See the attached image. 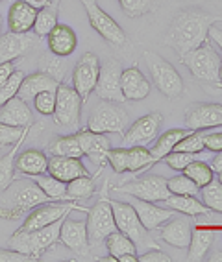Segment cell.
<instances>
[{
  "label": "cell",
  "instance_id": "obj_1",
  "mask_svg": "<svg viewBox=\"0 0 222 262\" xmlns=\"http://www.w3.org/2000/svg\"><path fill=\"white\" fill-rule=\"evenodd\" d=\"M215 23H222V17H213L198 8H185L174 15L167 30L165 42L178 56L198 48L209 39V28Z\"/></svg>",
  "mask_w": 222,
  "mask_h": 262
},
{
  "label": "cell",
  "instance_id": "obj_2",
  "mask_svg": "<svg viewBox=\"0 0 222 262\" xmlns=\"http://www.w3.org/2000/svg\"><path fill=\"white\" fill-rule=\"evenodd\" d=\"M47 202H52V200L39 188L35 181H30V179L13 181L0 194V218L17 220L24 212H30L33 207Z\"/></svg>",
  "mask_w": 222,
  "mask_h": 262
},
{
  "label": "cell",
  "instance_id": "obj_3",
  "mask_svg": "<svg viewBox=\"0 0 222 262\" xmlns=\"http://www.w3.org/2000/svg\"><path fill=\"white\" fill-rule=\"evenodd\" d=\"M187 69L191 71V74L208 87V93L211 94H222V85L218 72H220V56L217 54V50L213 48V45L209 41L202 42L198 48L187 52L180 57Z\"/></svg>",
  "mask_w": 222,
  "mask_h": 262
},
{
  "label": "cell",
  "instance_id": "obj_4",
  "mask_svg": "<svg viewBox=\"0 0 222 262\" xmlns=\"http://www.w3.org/2000/svg\"><path fill=\"white\" fill-rule=\"evenodd\" d=\"M63 220H65V216L56 220L54 224L45 225V227L35 231L17 229L11 234L8 248L15 249V251L19 253H24V255L32 257L33 260H37L43 253H47L52 246H56L59 242V229H62Z\"/></svg>",
  "mask_w": 222,
  "mask_h": 262
},
{
  "label": "cell",
  "instance_id": "obj_5",
  "mask_svg": "<svg viewBox=\"0 0 222 262\" xmlns=\"http://www.w3.org/2000/svg\"><path fill=\"white\" fill-rule=\"evenodd\" d=\"M143 56H145V63H147L156 89L170 100L180 98L184 94V80H181L180 72L174 69V65L156 52L147 50Z\"/></svg>",
  "mask_w": 222,
  "mask_h": 262
},
{
  "label": "cell",
  "instance_id": "obj_6",
  "mask_svg": "<svg viewBox=\"0 0 222 262\" xmlns=\"http://www.w3.org/2000/svg\"><path fill=\"white\" fill-rule=\"evenodd\" d=\"M111 209H113V218L117 231L124 233L126 236L135 242V246L139 248H157L156 244L150 240L148 229L141 224L137 212L133 211V207L128 202H117V200H109Z\"/></svg>",
  "mask_w": 222,
  "mask_h": 262
},
{
  "label": "cell",
  "instance_id": "obj_7",
  "mask_svg": "<svg viewBox=\"0 0 222 262\" xmlns=\"http://www.w3.org/2000/svg\"><path fill=\"white\" fill-rule=\"evenodd\" d=\"M108 164L113 168L115 173H137L145 172L156 164L150 150L145 146H120V148H109L108 150Z\"/></svg>",
  "mask_w": 222,
  "mask_h": 262
},
{
  "label": "cell",
  "instance_id": "obj_8",
  "mask_svg": "<svg viewBox=\"0 0 222 262\" xmlns=\"http://www.w3.org/2000/svg\"><path fill=\"white\" fill-rule=\"evenodd\" d=\"M80 2L84 4L85 11H87V19H89L91 28L95 30L106 42H109V45H113L117 48H123L130 45V41L126 37V32L120 28V24L113 17H109L96 4V0H80Z\"/></svg>",
  "mask_w": 222,
  "mask_h": 262
},
{
  "label": "cell",
  "instance_id": "obj_9",
  "mask_svg": "<svg viewBox=\"0 0 222 262\" xmlns=\"http://www.w3.org/2000/svg\"><path fill=\"white\" fill-rule=\"evenodd\" d=\"M87 238H89V246L95 248L104 242L106 236L109 233L117 231V225H115L113 218V209H111V203H109L108 198H102L100 202H96L95 205L87 209Z\"/></svg>",
  "mask_w": 222,
  "mask_h": 262
},
{
  "label": "cell",
  "instance_id": "obj_10",
  "mask_svg": "<svg viewBox=\"0 0 222 262\" xmlns=\"http://www.w3.org/2000/svg\"><path fill=\"white\" fill-rule=\"evenodd\" d=\"M82 107L84 100L76 93L74 87H69L65 83H59L56 89V107H54V122L57 126L74 129L80 124Z\"/></svg>",
  "mask_w": 222,
  "mask_h": 262
},
{
  "label": "cell",
  "instance_id": "obj_11",
  "mask_svg": "<svg viewBox=\"0 0 222 262\" xmlns=\"http://www.w3.org/2000/svg\"><path fill=\"white\" fill-rule=\"evenodd\" d=\"M72 211H84L87 212V209L82 205H78L76 202H47L41 205L33 207L30 214L26 216V220L23 222L19 229L21 231H35L41 229L45 225L54 224L56 220L63 218V216L71 214Z\"/></svg>",
  "mask_w": 222,
  "mask_h": 262
},
{
  "label": "cell",
  "instance_id": "obj_12",
  "mask_svg": "<svg viewBox=\"0 0 222 262\" xmlns=\"http://www.w3.org/2000/svg\"><path fill=\"white\" fill-rule=\"evenodd\" d=\"M128 115L126 111L113 105V102H104L96 105L91 113L89 120H87V129L95 131V133H124Z\"/></svg>",
  "mask_w": 222,
  "mask_h": 262
},
{
  "label": "cell",
  "instance_id": "obj_13",
  "mask_svg": "<svg viewBox=\"0 0 222 262\" xmlns=\"http://www.w3.org/2000/svg\"><path fill=\"white\" fill-rule=\"evenodd\" d=\"M120 194H130L133 198L145 200V202L152 203H161L163 200L170 196V190L167 187V179L163 176H147L137 181L126 183L123 187L115 188Z\"/></svg>",
  "mask_w": 222,
  "mask_h": 262
},
{
  "label": "cell",
  "instance_id": "obj_14",
  "mask_svg": "<svg viewBox=\"0 0 222 262\" xmlns=\"http://www.w3.org/2000/svg\"><path fill=\"white\" fill-rule=\"evenodd\" d=\"M120 74H123V67L117 59H109L104 65H100L98 81L95 85V93L100 100L113 103L126 102L120 87Z\"/></svg>",
  "mask_w": 222,
  "mask_h": 262
},
{
  "label": "cell",
  "instance_id": "obj_15",
  "mask_svg": "<svg viewBox=\"0 0 222 262\" xmlns=\"http://www.w3.org/2000/svg\"><path fill=\"white\" fill-rule=\"evenodd\" d=\"M100 74V59L96 54L93 52H85L84 56L78 59L72 72V87L76 89V93L80 94V98L84 100V103L87 102L89 94L95 91V85L98 81Z\"/></svg>",
  "mask_w": 222,
  "mask_h": 262
},
{
  "label": "cell",
  "instance_id": "obj_16",
  "mask_svg": "<svg viewBox=\"0 0 222 262\" xmlns=\"http://www.w3.org/2000/svg\"><path fill=\"white\" fill-rule=\"evenodd\" d=\"M163 124L161 113H148L137 118L132 126L123 133V146H147L156 141L159 127Z\"/></svg>",
  "mask_w": 222,
  "mask_h": 262
},
{
  "label": "cell",
  "instance_id": "obj_17",
  "mask_svg": "<svg viewBox=\"0 0 222 262\" xmlns=\"http://www.w3.org/2000/svg\"><path fill=\"white\" fill-rule=\"evenodd\" d=\"M59 242L67 249H71L80 258H87L91 253L89 238H87V225L84 220H74L67 214L59 229Z\"/></svg>",
  "mask_w": 222,
  "mask_h": 262
},
{
  "label": "cell",
  "instance_id": "obj_18",
  "mask_svg": "<svg viewBox=\"0 0 222 262\" xmlns=\"http://www.w3.org/2000/svg\"><path fill=\"white\" fill-rule=\"evenodd\" d=\"M185 127L189 129L222 127V103H193L185 113Z\"/></svg>",
  "mask_w": 222,
  "mask_h": 262
},
{
  "label": "cell",
  "instance_id": "obj_19",
  "mask_svg": "<svg viewBox=\"0 0 222 262\" xmlns=\"http://www.w3.org/2000/svg\"><path fill=\"white\" fill-rule=\"evenodd\" d=\"M76 139L80 142V148L84 151V155H87L95 164H98V172L108 164V150L109 146L108 137L102 133H95L91 129H80L76 131Z\"/></svg>",
  "mask_w": 222,
  "mask_h": 262
},
{
  "label": "cell",
  "instance_id": "obj_20",
  "mask_svg": "<svg viewBox=\"0 0 222 262\" xmlns=\"http://www.w3.org/2000/svg\"><path fill=\"white\" fill-rule=\"evenodd\" d=\"M191 233H193V222L189 220V216H178L176 212L170 220L161 225L159 236L163 238V242H167L172 248L187 249L191 242Z\"/></svg>",
  "mask_w": 222,
  "mask_h": 262
},
{
  "label": "cell",
  "instance_id": "obj_21",
  "mask_svg": "<svg viewBox=\"0 0 222 262\" xmlns=\"http://www.w3.org/2000/svg\"><path fill=\"white\" fill-rule=\"evenodd\" d=\"M35 37H37L35 33L32 35V33L15 32H8L4 35H0V65L26 56L35 47V41H37Z\"/></svg>",
  "mask_w": 222,
  "mask_h": 262
},
{
  "label": "cell",
  "instance_id": "obj_22",
  "mask_svg": "<svg viewBox=\"0 0 222 262\" xmlns=\"http://www.w3.org/2000/svg\"><path fill=\"white\" fill-rule=\"evenodd\" d=\"M128 203L133 207V211L137 212L141 224L148 231H156L157 227H161L167 220H170L176 214V211H172V209L157 207L156 203L145 202V200H139V198H133V196L128 200Z\"/></svg>",
  "mask_w": 222,
  "mask_h": 262
},
{
  "label": "cell",
  "instance_id": "obj_23",
  "mask_svg": "<svg viewBox=\"0 0 222 262\" xmlns=\"http://www.w3.org/2000/svg\"><path fill=\"white\" fill-rule=\"evenodd\" d=\"M47 173L63 183H69L80 176H89L85 164L80 157H62V155H50L48 157Z\"/></svg>",
  "mask_w": 222,
  "mask_h": 262
},
{
  "label": "cell",
  "instance_id": "obj_24",
  "mask_svg": "<svg viewBox=\"0 0 222 262\" xmlns=\"http://www.w3.org/2000/svg\"><path fill=\"white\" fill-rule=\"evenodd\" d=\"M120 87H123L124 100L128 102H139L150 94V81L143 74L139 67L123 69L120 74Z\"/></svg>",
  "mask_w": 222,
  "mask_h": 262
},
{
  "label": "cell",
  "instance_id": "obj_25",
  "mask_svg": "<svg viewBox=\"0 0 222 262\" xmlns=\"http://www.w3.org/2000/svg\"><path fill=\"white\" fill-rule=\"evenodd\" d=\"M215 242V229L208 224H196L193 225L191 233V242L187 246V260L200 262L206 258L208 251L211 249Z\"/></svg>",
  "mask_w": 222,
  "mask_h": 262
},
{
  "label": "cell",
  "instance_id": "obj_26",
  "mask_svg": "<svg viewBox=\"0 0 222 262\" xmlns=\"http://www.w3.org/2000/svg\"><path fill=\"white\" fill-rule=\"evenodd\" d=\"M48 39V50L52 52L56 57H67L71 56L72 52L78 47V37H76V32L67 26V24H59L52 28V32L47 35Z\"/></svg>",
  "mask_w": 222,
  "mask_h": 262
},
{
  "label": "cell",
  "instance_id": "obj_27",
  "mask_svg": "<svg viewBox=\"0 0 222 262\" xmlns=\"http://www.w3.org/2000/svg\"><path fill=\"white\" fill-rule=\"evenodd\" d=\"M57 85H59V80H56L52 74H48V72H33V74L24 76L17 96L28 103L35 98V94L43 93V91H54L57 89Z\"/></svg>",
  "mask_w": 222,
  "mask_h": 262
},
{
  "label": "cell",
  "instance_id": "obj_28",
  "mask_svg": "<svg viewBox=\"0 0 222 262\" xmlns=\"http://www.w3.org/2000/svg\"><path fill=\"white\" fill-rule=\"evenodd\" d=\"M35 17H37V10L30 6L24 0H17L10 6L8 11V24H10V32L15 33H28L33 30L35 24Z\"/></svg>",
  "mask_w": 222,
  "mask_h": 262
},
{
  "label": "cell",
  "instance_id": "obj_29",
  "mask_svg": "<svg viewBox=\"0 0 222 262\" xmlns=\"http://www.w3.org/2000/svg\"><path fill=\"white\" fill-rule=\"evenodd\" d=\"M0 122L10 124V126L26 127V126H32L33 117L28 103L24 102L23 98H19V96H15V98H11L10 102H6L0 107Z\"/></svg>",
  "mask_w": 222,
  "mask_h": 262
},
{
  "label": "cell",
  "instance_id": "obj_30",
  "mask_svg": "<svg viewBox=\"0 0 222 262\" xmlns=\"http://www.w3.org/2000/svg\"><path fill=\"white\" fill-rule=\"evenodd\" d=\"M47 166L48 157L41 150H35V148H30V150H24L21 155H15V170H19L21 173L28 176V178L45 173Z\"/></svg>",
  "mask_w": 222,
  "mask_h": 262
},
{
  "label": "cell",
  "instance_id": "obj_31",
  "mask_svg": "<svg viewBox=\"0 0 222 262\" xmlns=\"http://www.w3.org/2000/svg\"><path fill=\"white\" fill-rule=\"evenodd\" d=\"M163 207L172 209V211L180 212L185 216H206L209 214V209L204 205L196 196H178V194H170L167 200H163Z\"/></svg>",
  "mask_w": 222,
  "mask_h": 262
},
{
  "label": "cell",
  "instance_id": "obj_32",
  "mask_svg": "<svg viewBox=\"0 0 222 262\" xmlns=\"http://www.w3.org/2000/svg\"><path fill=\"white\" fill-rule=\"evenodd\" d=\"M191 131H193V129H189V127H187V129L174 127V129H169V131H165L163 135L157 137L156 144L152 146V150H150L154 161H156V163H157V161H163V157L174 150L176 144H178V142H180L185 135H189Z\"/></svg>",
  "mask_w": 222,
  "mask_h": 262
},
{
  "label": "cell",
  "instance_id": "obj_33",
  "mask_svg": "<svg viewBox=\"0 0 222 262\" xmlns=\"http://www.w3.org/2000/svg\"><path fill=\"white\" fill-rule=\"evenodd\" d=\"M57 10H59V0H52L50 4L37 10V17L33 24V33L37 37H47L52 32V28L57 24Z\"/></svg>",
  "mask_w": 222,
  "mask_h": 262
},
{
  "label": "cell",
  "instance_id": "obj_34",
  "mask_svg": "<svg viewBox=\"0 0 222 262\" xmlns=\"http://www.w3.org/2000/svg\"><path fill=\"white\" fill-rule=\"evenodd\" d=\"M96 190L95 178L91 176H80L67 183V200L69 202H84L89 200Z\"/></svg>",
  "mask_w": 222,
  "mask_h": 262
},
{
  "label": "cell",
  "instance_id": "obj_35",
  "mask_svg": "<svg viewBox=\"0 0 222 262\" xmlns=\"http://www.w3.org/2000/svg\"><path fill=\"white\" fill-rule=\"evenodd\" d=\"M104 242H106V248H108L109 255L115 257L117 260L123 257V255H126V253L137 255V246H135V242H133L130 236H126L124 233H120V231L109 233Z\"/></svg>",
  "mask_w": 222,
  "mask_h": 262
},
{
  "label": "cell",
  "instance_id": "obj_36",
  "mask_svg": "<svg viewBox=\"0 0 222 262\" xmlns=\"http://www.w3.org/2000/svg\"><path fill=\"white\" fill-rule=\"evenodd\" d=\"M33 181L37 183L39 188H41L52 202H69V200H67V183L52 178V176L47 172L39 173V176H33Z\"/></svg>",
  "mask_w": 222,
  "mask_h": 262
},
{
  "label": "cell",
  "instance_id": "obj_37",
  "mask_svg": "<svg viewBox=\"0 0 222 262\" xmlns=\"http://www.w3.org/2000/svg\"><path fill=\"white\" fill-rule=\"evenodd\" d=\"M24 141H26V135L21 137L4 157H0V194L15 181V155H17V150L23 146Z\"/></svg>",
  "mask_w": 222,
  "mask_h": 262
},
{
  "label": "cell",
  "instance_id": "obj_38",
  "mask_svg": "<svg viewBox=\"0 0 222 262\" xmlns=\"http://www.w3.org/2000/svg\"><path fill=\"white\" fill-rule=\"evenodd\" d=\"M48 154L50 155H62V157H80L84 155L80 148V142L76 139V133L72 135H62L54 139L48 144Z\"/></svg>",
  "mask_w": 222,
  "mask_h": 262
},
{
  "label": "cell",
  "instance_id": "obj_39",
  "mask_svg": "<svg viewBox=\"0 0 222 262\" xmlns=\"http://www.w3.org/2000/svg\"><path fill=\"white\" fill-rule=\"evenodd\" d=\"M202 194V203L208 207L211 212H220L222 214V181L218 178H213L208 185L200 188Z\"/></svg>",
  "mask_w": 222,
  "mask_h": 262
},
{
  "label": "cell",
  "instance_id": "obj_40",
  "mask_svg": "<svg viewBox=\"0 0 222 262\" xmlns=\"http://www.w3.org/2000/svg\"><path fill=\"white\" fill-rule=\"evenodd\" d=\"M181 172L189 179H193L200 188H202L204 185H208V183L215 178V172H213L211 164H208L206 161H200V159H194L193 163L187 164Z\"/></svg>",
  "mask_w": 222,
  "mask_h": 262
},
{
  "label": "cell",
  "instance_id": "obj_41",
  "mask_svg": "<svg viewBox=\"0 0 222 262\" xmlns=\"http://www.w3.org/2000/svg\"><path fill=\"white\" fill-rule=\"evenodd\" d=\"M167 187H169L170 194H178V196H198L200 194V187L185 173L167 179Z\"/></svg>",
  "mask_w": 222,
  "mask_h": 262
},
{
  "label": "cell",
  "instance_id": "obj_42",
  "mask_svg": "<svg viewBox=\"0 0 222 262\" xmlns=\"http://www.w3.org/2000/svg\"><path fill=\"white\" fill-rule=\"evenodd\" d=\"M118 2L130 19L143 17V15L154 11V8H156V0H118Z\"/></svg>",
  "mask_w": 222,
  "mask_h": 262
},
{
  "label": "cell",
  "instance_id": "obj_43",
  "mask_svg": "<svg viewBox=\"0 0 222 262\" xmlns=\"http://www.w3.org/2000/svg\"><path fill=\"white\" fill-rule=\"evenodd\" d=\"M24 80V74L21 71H13L10 76H8V80L4 83L0 85V107L4 105L6 102H10L11 98L17 96L19 93V87Z\"/></svg>",
  "mask_w": 222,
  "mask_h": 262
},
{
  "label": "cell",
  "instance_id": "obj_44",
  "mask_svg": "<svg viewBox=\"0 0 222 262\" xmlns=\"http://www.w3.org/2000/svg\"><path fill=\"white\" fill-rule=\"evenodd\" d=\"M174 150L187 151V154H200V151H206V148H204V129H193L189 135H185L184 139L176 144Z\"/></svg>",
  "mask_w": 222,
  "mask_h": 262
},
{
  "label": "cell",
  "instance_id": "obj_45",
  "mask_svg": "<svg viewBox=\"0 0 222 262\" xmlns=\"http://www.w3.org/2000/svg\"><path fill=\"white\" fill-rule=\"evenodd\" d=\"M32 102L35 111L45 115V117H50V115H54V107H56V89L43 91V93L35 94V98Z\"/></svg>",
  "mask_w": 222,
  "mask_h": 262
},
{
  "label": "cell",
  "instance_id": "obj_46",
  "mask_svg": "<svg viewBox=\"0 0 222 262\" xmlns=\"http://www.w3.org/2000/svg\"><path fill=\"white\" fill-rule=\"evenodd\" d=\"M28 133H30V126L17 127V126H10V124L0 122V146H13L21 137L28 135Z\"/></svg>",
  "mask_w": 222,
  "mask_h": 262
},
{
  "label": "cell",
  "instance_id": "obj_47",
  "mask_svg": "<svg viewBox=\"0 0 222 262\" xmlns=\"http://www.w3.org/2000/svg\"><path fill=\"white\" fill-rule=\"evenodd\" d=\"M196 155H198V154H187V151L172 150L170 154H167L165 157H163V161H165V164L169 166V168L176 170V172H181L187 164L193 163L194 159H198Z\"/></svg>",
  "mask_w": 222,
  "mask_h": 262
},
{
  "label": "cell",
  "instance_id": "obj_48",
  "mask_svg": "<svg viewBox=\"0 0 222 262\" xmlns=\"http://www.w3.org/2000/svg\"><path fill=\"white\" fill-rule=\"evenodd\" d=\"M204 148L213 154L222 151V131H204Z\"/></svg>",
  "mask_w": 222,
  "mask_h": 262
},
{
  "label": "cell",
  "instance_id": "obj_49",
  "mask_svg": "<svg viewBox=\"0 0 222 262\" xmlns=\"http://www.w3.org/2000/svg\"><path fill=\"white\" fill-rule=\"evenodd\" d=\"M33 260L32 257L24 255V253L15 251V249H0V262H30Z\"/></svg>",
  "mask_w": 222,
  "mask_h": 262
},
{
  "label": "cell",
  "instance_id": "obj_50",
  "mask_svg": "<svg viewBox=\"0 0 222 262\" xmlns=\"http://www.w3.org/2000/svg\"><path fill=\"white\" fill-rule=\"evenodd\" d=\"M139 262H170V257L161 249H150V251L139 255Z\"/></svg>",
  "mask_w": 222,
  "mask_h": 262
},
{
  "label": "cell",
  "instance_id": "obj_51",
  "mask_svg": "<svg viewBox=\"0 0 222 262\" xmlns=\"http://www.w3.org/2000/svg\"><path fill=\"white\" fill-rule=\"evenodd\" d=\"M13 71H15L13 61H8V63H2V65H0V85L8 80V76H10Z\"/></svg>",
  "mask_w": 222,
  "mask_h": 262
},
{
  "label": "cell",
  "instance_id": "obj_52",
  "mask_svg": "<svg viewBox=\"0 0 222 262\" xmlns=\"http://www.w3.org/2000/svg\"><path fill=\"white\" fill-rule=\"evenodd\" d=\"M209 39H211L217 47H220V50H222V30H218V28H215V24H213L211 28H209Z\"/></svg>",
  "mask_w": 222,
  "mask_h": 262
},
{
  "label": "cell",
  "instance_id": "obj_53",
  "mask_svg": "<svg viewBox=\"0 0 222 262\" xmlns=\"http://www.w3.org/2000/svg\"><path fill=\"white\" fill-rule=\"evenodd\" d=\"M211 168H213V172H215V173H218V179L222 181V151H218V155L213 159Z\"/></svg>",
  "mask_w": 222,
  "mask_h": 262
},
{
  "label": "cell",
  "instance_id": "obj_54",
  "mask_svg": "<svg viewBox=\"0 0 222 262\" xmlns=\"http://www.w3.org/2000/svg\"><path fill=\"white\" fill-rule=\"evenodd\" d=\"M24 2H28V4L33 6L35 10H41V8H45L47 4H50L52 0H24Z\"/></svg>",
  "mask_w": 222,
  "mask_h": 262
},
{
  "label": "cell",
  "instance_id": "obj_55",
  "mask_svg": "<svg viewBox=\"0 0 222 262\" xmlns=\"http://www.w3.org/2000/svg\"><path fill=\"white\" fill-rule=\"evenodd\" d=\"M118 262H139V255H132V253H126L118 258Z\"/></svg>",
  "mask_w": 222,
  "mask_h": 262
},
{
  "label": "cell",
  "instance_id": "obj_56",
  "mask_svg": "<svg viewBox=\"0 0 222 262\" xmlns=\"http://www.w3.org/2000/svg\"><path fill=\"white\" fill-rule=\"evenodd\" d=\"M96 260H100V262H113V260H117V258L111 257V255H108V257H96Z\"/></svg>",
  "mask_w": 222,
  "mask_h": 262
},
{
  "label": "cell",
  "instance_id": "obj_57",
  "mask_svg": "<svg viewBox=\"0 0 222 262\" xmlns=\"http://www.w3.org/2000/svg\"><path fill=\"white\" fill-rule=\"evenodd\" d=\"M218 78H220V85H222V57H220V72H218Z\"/></svg>",
  "mask_w": 222,
  "mask_h": 262
},
{
  "label": "cell",
  "instance_id": "obj_58",
  "mask_svg": "<svg viewBox=\"0 0 222 262\" xmlns=\"http://www.w3.org/2000/svg\"><path fill=\"white\" fill-rule=\"evenodd\" d=\"M2 28H4V20H2V15H0V32H2Z\"/></svg>",
  "mask_w": 222,
  "mask_h": 262
},
{
  "label": "cell",
  "instance_id": "obj_59",
  "mask_svg": "<svg viewBox=\"0 0 222 262\" xmlns=\"http://www.w3.org/2000/svg\"><path fill=\"white\" fill-rule=\"evenodd\" d=\"M185 2H191V0H185Z\"/></svg>",
  "mask_w": 222,
  "mask_h": 262
},
{
  "label": "cell",
  "instance_id": "obj_60",
  "mask_svg": "<svg viewBox=\"0 0 222 262\" xmlns=\"http://www.w3.org/2000/svg\"><path fill=\"white\" fill-rule=\"evenodd\" d=\"M0 2H4V0H0Z\"/></svg>",
  "mask_w": 222,
  "mask_h": 262
},
{
  "label": "cell",
  "instance_id": "obj_61",
  "mask_svg": "<svg viewBox=\"0 0 222 262\" xmlns=\"http://www.w3.org/2000/svg\"><path fill=\"white\" fill-rule=\"evenodd\" d=\"M0 148H2V146H0Z\"/></svg>",
  "mask_w": 222,
  "mask_h": 262
}]
</instances>
